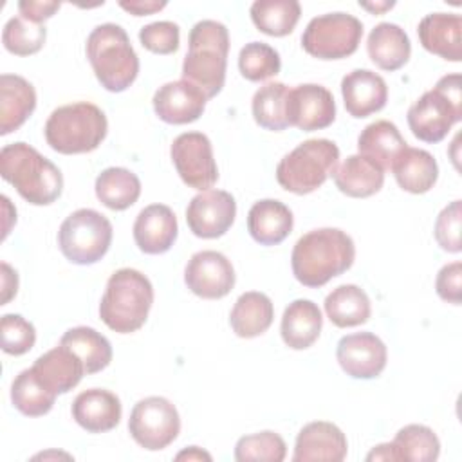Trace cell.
Instances as JSON below:
<instances>
[{
    "instance_id": "obj_1",
    "label": "cell",
    "mask_w": 462,
    "mask_h": 462,
    "mask_svg": "<svg viewBox=\"0 0 462 462\" xmlns=\"http://www.w3.org/2000/svg\"><path fill=\"white\" fill-rule=\"evenodd\" d=\"M356 258L350 235L337 227L312 229L292 247L291 265L294 278L305 287H321L348 271Z\"/></svg>"
},
{
    "instance_id": "obj_2",
    "label": "cell",
    "mask_w": 462,
    "mask_h": 462,
    "mask_svg": "<svg viewBox=\"0 0 462 462\" xmlns=\"http://www.w3.org/2000/svg\"><path fill=\"white\" fill-rule=\"evenodd\" d=\"M0 175L32 206H49L63 191L60 168L27 143H11L0 150Z\"/></svg>"
},
{
    "instance_id": "obj_3",
    "label": "cell",
    "mask_w": 462,
    "mask_h": 462,
    "mask_svg": "<svg viewBox=\"0 0 462 462\" xmlns=\"http://www.w3.org/2000/svg\"><path fill=\"white\" fill-rule=\"evenodd\" d=\"M227 52V27L217 20L197 22L188 36V52L182 61V79L197 85L208 99L215 97L226 83Z\"/></svg>"
},
{
    "instance_id": "obj_4",
    "label": "cell",
    "mask_w": 462,
    "mask_h": 462,
    "mask_svg": "<svg viewBox=\"0 0 462 462\" xmlns=\"http://www.w3.org/2000/svg\"><path fill=\"white\" fill-rule=\"evenodd\" d=\"M152 303V282L141 271L123 267L106 282V289L99 303V318L110 330L117 334H130L144 325Z\"/></svg>"
},
{
    "instance_id": "obj_5",
    "label": "cell",
    "mask_w": 462,
    "mask_h": 462,
    "mask_svg": "<svg viewBox=\"0 0 462 462\" xmlns=\"http://www.w3.org/2000/svg\"><path fill=\"white\" fill-rule=\"evenodd\" d=\"M92 70L108 92L126 90L139 74V58L126 31L117 23H101L92 29L85 45Z\"/></svg>"
},
{
    "instance_id": "obj_6",
    "label": "cell",
    "mask_w": 462,
    "mask_h": 462,
    "mask_svg": "<svg viewBox=\"0 0 462 462\" xmlns=\"http://www.w3.org/2000/svg\"><path fill=\"white\" fill-rule=\"evenodd\" d=\"M106 132L108 121L105 112L87 101L54 108L43 128L47 144L63 155L96 150L106 137Z\"/></svg>"
},
{
    "instance_id": "obj_7",
    "label": "cell",
    "mask_w": 462,
    "mask_h": 462,
    "mask_svg": "<svg viewBox=\"0 0 462 462\" xmlns=\"http://www.w3.org/2000/svg\"><path fill=\"white\" fill-rule=\"evenodd\" d=\"M462 119L460 74H448L424 92L408 110L411 134L424 143H440Z\"/></svg>"
},
{
    "instance_id": "obj_8",
    "label": "cell",
    "mask_w": 462,
    "mask_h": 462,
    "mask_svg": "<svg viewBox=\"0 0 462 462\" xmlns=\"http://www.w3.org/2000/svg\"><path fill=\"white\" fill-rule=\"evenodd\" d=\"M339 148L330 139H307L276 166L278 184L296 195L316 191L336 171Z\"/></svg>"
},
{
    "instance_id": "obj_9",
    "label": "cell",
    "mask_w": 462,
    "mask_h": 462,
    "mask_svg": "<svg viewBox=\"0 0 462 462\" xmlns=\"http://www.w3.org/2000/svg\"><path fill=\"white\" fill-rule=\"evenodd\" d=\"M112 224L96 209L81 208L60 226L58 245L61 254L76 265L99 262L112 244Z\"/></svg>"
},
{
    "instance_id": "obj_10",
    "label": "cell",
    "mask_w": 462,
    "mask_h": 462,
    "mask_svg": "<svg viewBox=\"0 0 462 462\" xmlns=\"http://www.w3.org/2000/svg\"><path fill=\"white\" fill-rule=\"evenodd\" d=\"M363 38V23L348 13H327L312 18L303 34L301 45L307 54L318 60H341L352 56Z\"/></svg>"
},
{
    "instance_id": "obj_11",
    "label": "cell",
    "mask_w": 462,
    "mask_h": 462,
    "mask_svg": "<svg viewBox=\"0 0 462 462\" xmlns=\"http://www.w3.org/2000/svg\"><path fill=\"white\" fill-rule=\"evenodd\" d=\"M132 439L148 451H159L170 446L180 431V417L171 401L152 395L135 402L128 419Z\"/></svg>"
},
{
    "instance_id": "obj_12",
    "label": "cell",
    "mask_w": 462,
    "mask_h": 462,
    "mask_svg": "<svg viewBox=\"0 0 462 462\" xmlns=\"http://www.w3.org/2000/svg\"><path fill=\"white\" fill-rule=\"evenodd\" d=\"M170 155L186 186L206 191L218 180L211 141L202 132H184L177 135L171 143Z\"/></svg>"
},
{
    "instance_id": "obj_13",
    "label": "cell",
    "mask_w": 462,
    "mask_h": 462,
    "mask_svg": "<svg viewBox=\"0 0 462 462\" xmlns=\"http://www.w3.org/2000/svg\"><path fill=\"white\" fill-rule=\"evenodd\" d=\"M289 126L303 132L323 130L336 119V101L328 88L318 83H303L289 88L285 101Z\"/></svg>"
},
{
    "instance_id": "obj_14",
    "label": "cell",
    "mask_w": 462,
    "mask_h": 462,
    "mask_svg": "<svg viewBox=\"0 0 462 462\" xmlns=\"http://www.w3.org/2000/svg\"><path fill=\"white\" fill-rule=\"evenodd\" d=\"M235 217V197L224 189L200 191L186 208L188 227L199 238H218L226 235L233 226Z\"/></svg>"
},
{
    "instance_id": "obj_15",
    "label": "cell",
    "mask_w": 462,
    "mask_h": 462,
    "mask_svg": "<svg viewBox=\"0 0 462 462\" xmlns=\"http://www.w3.org/2000/svg\"><path fill=\"white\" fill-rule=\"evenodd\" d=\"M188 289L204 300H220L235 287V269L218 251L195 253L184 269Z\"/></svg>"
},
{
    "instance_id": "obj_16",
    "label": "cell",
    "mask_w": 462,
    "mask_h": 462,
    "mask_svg": "<svg viewBox=\"0 0 462 462\" xmlns=\"http://www.w3.org/2000/svg\"><path fill=\"white\" fill-rule=\"evenodd\" d=\"M336 357L343 372L354 379H374L386 366V345L372 332L343 336L336 348Z\"/></svg>"
},
{
    "instance_id": "obj_17",
    "label": "cell",
    "mask_w": 462,
    "mask_h": 462,
    "mask_svg": "<svg viewBox=\"0 0 462 462\" xmlns=\"http://www.w3.org/2000/svg\"><path fill=\"white\" fill-rule=\"evenodd\" d=\"M206 94L188 79L168 81L153 94V110L168 125H188L197 121L206 108Z\"/></svg>"
},
{
    "instance_id": "obj_18",
    "label": "cell",
    "mask_w": 462,
    "mask_h": 462,
    "mask_svg": "<svg viewBox=\"0 0 462 462\" xmlns=\"http://www.w3.org/2000/svg\"><path fill=\"white\" fill-rule=\"evenodd\" d=\"M348 442L345 433L332 422L314 420L305 424L294 444V462L332 460L341 462L346 457Z\"/></svg>"
},
{
    "instance_id": "obj_19",
    "label": "cell",
    "mask_w": 462,
    "mask_h": 462,
    "mask_svg": "<svg viewBox=\"0 0 462 462\" xmlns=\"http://www.w3.org/2000/svg\"><path fill=\"white\" fill-rule=\"evenodd\" d=\"M341 94L346 112L352 117H368L388 101L386 81L374 70L356 69L341 79Z\"/></svg>"
},
{
    "instance_id": "obj_20",
    "label": "cell",
    "mask_w": 462,
    "mask_h": 462,
    "mask_svg": "<svg viewBox=\"0 0 462 462\" xmlns=\"http://www.w3.org/2000/svg\"><path fill=\"white\" fill-rule=\"evenodd\" d=\"M177 217L166 204H150L134 222V240L146 254H162L177 240Z\"/></svg>"
},
{
    "instance_id": "obj_21",
    "label": "cell",
    "mask_w": 462,
    "mask_h": 462,
    "mask_svg": "<svg viewBox=\"0 0 462 462\" xmlns=\"http://www.w3.org/2000/svg\"><path fill=\"white\" fill-rule=\"evenodd\" d=\"M31 368L40 384L54 395L70 392L87 374L83 361L65 345L42 354Z\"/></svg>"
},
{
    "instance_id": "obj_22",
    "label": "cell",
    "mask_w": 462,
    "mask_h": 462,
    "mask_svg": "<svg viewBox=\"0 0 462 462\" xmlns=\"http://www.w3.org/2000/svg\"><path fill=\"white\" fill-rule=\"evenodd\" d=\"M420 45L448 61L462 60V18L457 13H430L417 27Z\"/></svg>"
},
{
    "instance_id": "obj_23",
    "label": "cell",
    "mask_w": 462,
    "mask_h": 462,
    "mask_svg": "<svg viewBox=\"0 0 462 462\" xmlns=\"http://www.w3.org/2000/svg\"><path fill=\"white\" fill-rule=\"evenodd\" d=\"M72 419L88 433H105L121 420V401L116 393L103 388H90L76 395L72 402Z\"/></svg>"
},
{
    "instance_id": "obj_24",
    "label": "cell",
    "mask_w": 462,
    "mask_h": 462,
    "mask_svg": "<svg viewBox=\"0 0 462 462\" xmlns=\"http://www.w3.org/2000/svg\"><path fill=\"white\" fill-rule=\"evenodd\" d=\"M36 108L34 87L18 74L0 76V134L18 130Z\"/></svg>"
},
{
    "instance_id": "obj_25",
    "label": "cell",
    "mask_w": 462,
    "mask_h": 462,
    "mask_svg": "<svg viewBox=\"0 0 462 462\" xmlns=\"http://www.w3.org/2000/svg\"><path fill=\"white\" fill-rule=\"evenodd\" d=\"M292 211L276 199H263L251 206L247 213V229L254 242L262 245H278L292 231Z\"/></svg>"
},
{
    "instance_id": "obj_26",
    "label": "cell",
    "mask_w": 462,
    "mask_h": 462,
    "mask_svg": "<svg viewBox=\"0 0 462 462\" xmlns=\"http://www.w3.org/2000/svg\"><path fill=\"white\" fill-rule=\"evenodd\" d=\"M323 318L319 307L310 300L291 301L282 316V339L292 350L309 348L321 332Z\"/></svg>"
},
{
    "instance_id": "obj_27",
    "label": "cell",
    "mask_w": 462,
    "mask_h": 462,
    "mask_svg": "<svg viewBox=\"0 0 462 462\" xmlns=\"http://www.w3.org/2000/svg\"><path fill=\"white\" fill-rule=\"evenodd\" d=\"M366 51L370 60L383 70L393 72L404 67L411 54V43L404 29L397 23H377L366 40Z\"/></svg>"
},
{
    "instance_id": "obj_28",
    "label": "cell",
    "mask_w": 462,
    "mask_h": 462,
    "mask_svg": "<svg viewBox=\"0 0 462 462\" xmlns=\"http://www.w3.org/2000/svg\"><path fill=\"white\" fill-rule=\"evenodd\" d=\"M390 170L393 171L397 184L413 195L430 191L439 179V164L435 157L422 148L406 146Z\"/></svg>"
},
{
    "instance_id": "obj_29",
    "label": "cell",
    "mask_w": 462,
    "mask_h": 462,
    "mask_svg": "<svg viewBox=\"0 0 462 462\" xmlns=\"http://www.w3.org/2000/svg\"><path fill=\"white\" fill-rule=\"evenodd\" d=\"M332 175L336 188L354 199L372 197L384 184V170L359 153L346 157Z\"/></svg>"
},
{
    "instance_id": "obj_30",
    "label": "cell",
    "mask_w": 462,
    "mask_h": 462,
    "mask_svg": "<svg viewBox=\"0 0 462 462\" xmlns=\"http://www.w3.org/2000/svg\"><path fill=\"white\" fill-rule=\"evenodd\" d=\"M408 146L399 128L386 119L374 121L357 137L359 155L374 161L383 170H390L399 153Z\"/></svg>"
},
{
    "instance_id": "obj_31",
    "label": "cell",
    "mask_w": 462,
    "mask_h": 462,
    "mask_svg": "<svg viewBox=\"0 0 462 462\" xmlns=\"http://www.w3.org/2000/svg\"><path fill=\"white\" fill-rule=\"evenodd\" d=\"M274 319V307L267 294L258 291H249L238 296L235 301L231 314H229V325L233 332L238 337H256L267 332Z\"/></svg>"
},
{
    "instance_id": "obj_32",
    "label": "cell",
    "mask_w": 462,
    "mask_h": 462,
    "mask_svg": "<svg viewBox=\"0 0 462 462\" xmlns=\"http://www.w3.org/2000/svg\"><path fill=\"white\" fill-rule=\"evenodd\" d=\"M323 305H325L327 318L339 328L363 325L368 321L372 314L368 294L354 283H345L336 287L325 298Z\"/></svg>"
},
{
    "instance_id": "obj_33",
    "label": "cell",
    "mask_w": 462,
    "mask_h": 462,
    "mask_svg": "<svg viewBox=\"0 0 462 462\" xmlns=\"http://www.w3.org/2000/svg\"><path fill=\"white\" fill-rule=\"evenodd\" d=\"M94 189L103 206L114 211H123L137 202L141 195V180L134 171L112 166L97 175Z\"/></svg>"
},
{
    "instance_id": "obj_34",
    "label": "cell",
    "mask_w": 462,
    "mask_h": 462,
    "mask_svg": "<svg viewBox=\"0 0 462 462\" xmlns=\"http://www.w3.org/2000/svg\"><path fill=\"white\" fill-rule=\"evenodd\" d=\"M60 345L69 346L83 361L87 374L101 372L112 361L110 341L92 327L69 328L61 336Z\"/></svg>"
},
{
    "instance_id": "obj_35",
    "label": "cell",
    "mask_w": 462,
    "mask_h": 462,
    "mask_svg": "<svg viewBox=\"0 0 462 462\" xmlns=\"http://www.w3.org/2000/svg\"><path fill=\"white\" fill-rule=\"evenodd\" d=\"M249 13L260 32L280 38L294 31L301 16V7L296 0H256Z\"/></svg>"
},
{
    "instance_id": "obj_36",
    "label": "cell",
    "mask_w": 462,
    "mask_h": 462,
    "mask_svg": "<svg viewBox=\"0 0 462 462\" xmlns=\"http://www.w3.org/2000/svg\"><path fill=\"white\" fill-rule=\"evenodd\" d=\"M287 92L289 87L280 81H269L254 92L251 110L258 126L271 132H280L289 126L285 116Z\"/></svg>"
},
{
    "instance_id": "obj_37",
    "label": "cell",
    "mask_w": 462,
    "mask_h": 462,
    "mask_svg": "<svg viewBox=\"0 0 462 462\" xmlns=\"http://www.w3.org/2000/svg\"><path fill=\"white\" fill-rule=\"evenodd\" d=\"M392 444L397 453V460L433 462L440 455L439 437L424 424H408L401 428Z\"/></svg>"
},
{
    "instance_id": "obj_38",
    "label": "cell",
    "mask_w": 462,
    "mask_h": 462,
    "mask_svg": "<svg viewBox=\"0 0 462 462\" xmlns=\"http://www.w3.org/2000/svg\"><path fill=\"white\" fill-rule=\"evenodd\" d=\"M11 401L25 417H42L52 410L56 395L40 384L32 368H25L11 384Z\"/></svg>"
},
{
    "instance_id": "obj_39",
    "label": "cell",
    "mask_w": 462,
    "mask_h": 462,
    "mask_svg": "<svg viewBox=\"0 0 462 462\" xmlns=\"http://www.w3.org/2000/svg\"><path fill=\"white\" fill-rule=\"evenodd\" d=\"M47 38V29L42 23L25 20L23 16H13L7 20L2 31L4 47L16 56L36 54Z\"/></svg>"
},
{
    "instance_id": "obj_40",
    "label": "cell",
    "mask_w": 462,
    "mask_h": 462,
    "mask_svg": "<svg viewBox=\"0 0 462 462\" xmlns=\"http://www.w3.org/2000/svg\"><path fill=\"white\" fill-rule=\"evenodd\" d=\"M238 69L240 74L249 81L269 79L282 69L280 54L263 42H249L240 49Z\"/></svg>"
},
{
    "instance_id": "obj_41",
    "label": "cell",
    "mask_w": 462,
    "mask_h": 462,
    "mask_svg": "<svg viewBox=\"0 0 462 462\" xmlns=\"http://www.w3.org/2000/svg\"><path fill=\"white\" fill-rule=\"evenodd\" d=\"M287 455L285 440L274 431H258L240 437L235 446V458L238 462H282Z\"/></svg>"
},
{
    "instance_id": "obj_42",
    "label": "cell",
    "mask_w": 462,
    "mask_h": 462,
    "mask_svg": "<svg viewBox=\"0 0 462 462\" xmlns=\"http://www.w3.org/2000/svg\"><path fill=\"white\" fill-rule=\"evenodd\" d=\"M2 350L9 356H23L36 343V330L31 321L20 314H4L0 319Z\"/></svg>"
},
{
    "instance_id": "obj_43",
    "label": "cell",
    "mask_w": 462,
    "mask_h": 462,
    "mask_svg": "<svg viewBox=\"0 0 462 462\" xmlns=\"http://www.w3.org/2000/svg\"><path fill=\"white\" fill-rule=\"evenodd\" d=\"M141 45L155 54H171L179 49L180 43V29L177 23L161 20L152 22L139 31Z\"/></svg>"
},
{
    "instance_id": "obj_44",
    "label": "cell",
    "mask_w": 462,
    "mask_h": 462,
    "mask_svg": "<svg viewBox=\"0 0 462 462\" xmlns=\"http://www.w3.org/2000/svg\"><path fill=\"white\" fill-rule=\"evenodd\" d=\"M435 240L448 253H458L460 245V200L448 204L435 220Z\"/></svg>"
},
{
    "instance_id": "obj_45",
    "label": "cell",
    "mask_w": 462,
    "mask_h": 462,
    "mask_svg": "<svg viewBox=\"0 0 462 462\" xmlns=\"http://www.w3.org/2000/svg\"><path fill=\"white\" fill-rule=\"evenodd\" d=\"M460 280H462V263L460 262H453L444 265L435 280V289L437 294L448 301V303H455L460 305L462 300V287H460Z\"/></svg>"
},
{
    "instance_id": "obj_46",
    "label": "cell",
    "mask_w": 462,
    "mask_h": 462,
    "mask_svg": "<svg viewBox=\"0 0 462 462\" xmlns=\"http://www.w3.org/2000/svg\"><path fill=\"white\" fill-rule=\"evenodd\" d=\"M61 7L60 2H43V0H22L18 2L20 16H23L29 22L42 23L43 20L54 16V13Z\"/></svg>"
},
{
    "instance_id": "obj_47",
    "label": "cell",
    "mask_w": 462,
    "mask_h": 462,
    "mask_svg": "<svg viewBox=\"0 0 462 462\" xmlns=\"http://www.w3.org/2000/svg\"><path fill=\"white\" fill-rule=\"evenodd\" d=\"M119 7H123L125 11H128L134 16H146V14H153L161 9L166 7V2H157V0H121Z\"/></svg>"
},
{
    "instance_id": "obj_48",
    "label": "cell",
    "mask_w": 462,
    "mask_h": 462,
    "mask_svg": "<svg viewBox=\"0 0 462 462\" xmlns=\"http://www.w3.org/2000/svg\"><path fill=\"white\" fill-rule=\"evenodd\" d=\"M18 291V274L16 271L2 262V303L0 305H5Z\"/></svg>"
},
{
    "instance_id": "obj_49",
    "label": "cell",
    "mask_w": 462,
    "mask_h": 462,
    "mask_svg": "<svg viewBox=\"0 0 462 462\" xmlns=\"http://www.w3.org/2000/svg\"><path fill=\"white\" fill-rule=\"evenodd\" d=\"M366 460H397V453H395V449H393V444H392V442H386V444L375 446V448L366 455Z\"/></svg>"
},
{
    "instance_id": "obj_50",
    "label": "cell",
    "mask_w": 462,
    "mask_h": 462,
    "mask_svg": "<svg viewBox=\"0 0 462 462\" xmlns=\"http://www.w3.org/2000/svg\"><path fill=\"white\" fill-rule=\"evenodd\" d=\"M175 458L177 460H211V455L197 446H189L188 449L180 451Z\"/></svg>"
},
{
    "instance_id": "obj_51",
    "label": "cell",
    "mask_w": 462,
    "mask_h": 462,
    "mask_svg": "<svg viewBox=\"0 0 462 462\" xmlns=\"http://www.w3.org/2000/svg\"><path fill=\"white\" fill-rule=\"evenodd\" d=\"M359 5L374 14H383L384 11L392 9L395 5V2H375V4H368V2H359Z\"/></svg>"
}]
</instances>
